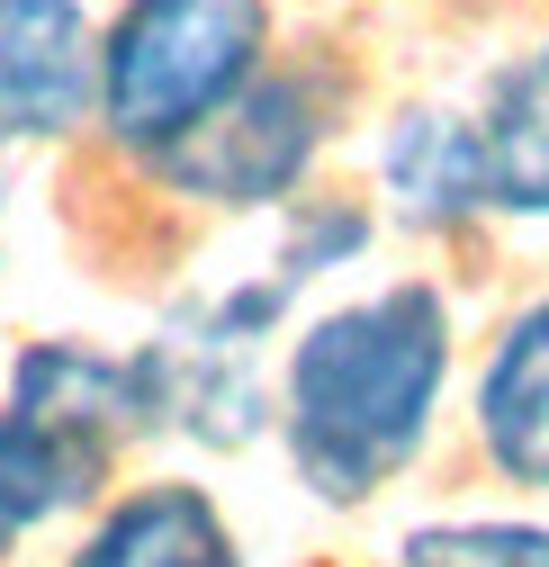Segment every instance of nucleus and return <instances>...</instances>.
Here are the masks:
<instances>
[{
	"label": "nucleus",
	"instance_id": "9b49d317",
	"mask_svg": "<svg viewBox=\"0 0 549 567\" xmlns=\"http://www.w3.org/2000/svg\"><path fill=\"white\" fill-rule=\"evenodd\" d=\"M405 567H549V523H433L405 540Z\"/></svg>",
	"mask_w": 549,
	"mask_h": 567
},
{
	"label": "nucleus",
	"instance_id": "0eeeda50",
	"mask_svg": "<svg viewBox=\"0 0 549 567\" xmlns=\"http://www.w3.org/2000/svg\"><path fill=\"white\" fill-rule=\"evenodd\" d=\"M468 135V198L477 207H522L549 217V73H505L487 91V109L459 117Z\"/></svg>",
	"mask_w": 549,
	"mask_h": 567
},
{
	"label": "nucleus",
	"instance_id": "6e6552de",
	"mask_svg": "<svg viewBox=\"0 0 549 567\" xmlns=\"http://www.w3.org/2000/svg\"><path fill=\"white\" fill-rule=\"evenodd\" d=\"M477 433L514 486H549V298L522 307L477 379Z\"/></svg>",
	"mask_w": 549,
	"mask_h": 567
},
{
	"label": "nucleus",
	"instance_id": "f257e3e1",
	"mask_svg": "<svg viewBox=\"0 0 549 567\" xmlns=\"http://www.w3.org/2000/svg\"><path fill=\"white\" fill-rule=\"evenodd\" d=\"M450 370V316L424 279L342 307L307 324L289 351V460L324 505H361L379 495L433 433V396Z\"/></svg>",
	"mask_w": 549,
	"mask_h": 567
},
{
	"label": "nucleus",
	"instance_id": "9d476101",
	"mask_svg": "<svg viewBox=\"0 0 549 567\" xmlns=\"http://www.w3.org/2000/svg\"><path fill=\"white\" fill-rule=\"evenodd\" d=\"M387 189L405 198V217H415V226H459V217H477L459 117H442V109L405 117V126L387 135Z\"/></svg>",
	"mask_w": 549,
	"mask_h": 567
},
{
	"label": "nucleus",
	"instance_id": "423d86ee",
	"mask_svg": "<svg viewBox=\"0 0 549 567\" xmlns=\"http://www.w3.org/2000/svg\"><path fill=\"white\" fill-rule=\"evenodd\" d=\"M100 100V54L73 0H0V145L63 135Z\"/></svg>",
	"mask_w": 549,
	"mask_h": 567
},
{
	"label": "nucleus",
	"instance_id": "f03ea898",
	"mask_svg": "<svg viewBox=\"0 0 549 567\" xmlns=\"http://www.w3.org/2000/svg\"><path fill=\"white\" fill-rule=\"evenodd\" d=\"M135 423H145L135 361H108L91 342H37L0 405V549L91 505Z\"/></svg>",
	"mask_w": 549,
	"mask_h": 567
},
{
	"label": "nucleus",
	"instance_id": "39448f33",
	"mask_svg": "<svg viewBox=\"0 0 549 567\" xmlns=\"http://www.w3.org/2000/svg\"><path fill=\"white\" fill-rule=\"evenodd\" d=\"M135 379H145V414L180 423L189 442L208 451H244L261 433V379H252V333L208 298L198 316H180L145 361H135Z\"/></svg>",
	"mask_w": 549,
	"mask_h": 567
},
{
	"label": "nucleus",
	"instance_id": "f8f14e48",
	"mask_svg": "<svg viewBox=\"0 0 549 567\" xmlns=\"http://www.w3.org/2000/svg\"><path fill=\"white\" fill-rule=\"evenodd\" d=\"M540 73H549V54H540Z\"/></svg>",
	"mask_w": 549,
	"mask_h": 567
},
{
	"label": "nucleus",
	"instance_id": "20e7f679",
	"mask_svg": "<svg viewBox=\"0 0 549 567\" xmlns=\"http://www.w3.org/2000/svg\"><path fill=\"white\" fill-rule=\"evenodd\" d=\"M324 135V100L315 82L298 73H252L217 117H198L180 145L163 154V172L189 189V198H217V207H270L289 198L307 154Z\"/></svg>",
	"mask_w": 549,
	"mask_h": 567
},
{
	"label": "nucleus",
	"instance_id": "7ed1b4c3",
	"mask_svg": "<svg viewBox=\"0 0 549 567\" xmlns=\"http://www.w3.org/2000/svg\"><path fill=\"white\" fill-rule=\"evenodd\" d=\"M261 0H126L100 54V109L117 145L172 154L198 117H217L261 63Z\"/></svg>",
	"mask_w": 549,
	"mask_h": 567
},
{
	"label": "nucleus",
	"instance_id": "1a4fd4ad",
	"mask_svg": "<svg viewBox=\"0 0 549 567\" xmlns=\"http://www.w3.org/2000/svg\"><path fill=\"white\" fill-rule=\"evenodd\" d=\"M73 567H244V549L198 486H135L126 505L100 514Z\"/></svg>",
	"mask_w": 549,
	"mask_h": 567
}]
</instances>
